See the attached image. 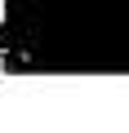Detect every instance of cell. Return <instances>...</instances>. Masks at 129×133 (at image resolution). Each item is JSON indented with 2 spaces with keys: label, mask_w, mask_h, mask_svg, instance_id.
Listing matches in <instances>:
<instances>
[{
  "label": "cell",
  "mask_w": 129,
  "mask_h": 133,
  "mask_svg": "<svg viewBox=\"0 0 129 133\" xmlns=\"http://www.w3.org/2000/svg\"><path fill=\"white\" fill-rule=\"evenodd\" d=\"M9 9H14V0H0V27L9 22Z\"/></svg>",
  "instance_id": "cell-1"
}]
</instances>
